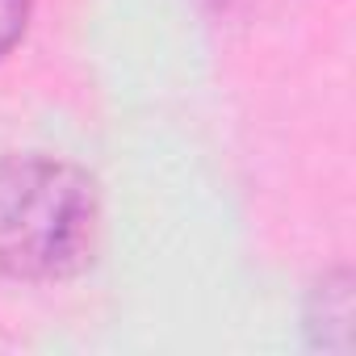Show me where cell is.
<instances>
[{
  "mask_svg": "<svg viewBox=\"0 0 356 356\" xmlns=\"http://www.w3.org/2000/svg\"><path fill=\"white\" fill-rule=\"evenodd\" d=\"M101 202L92 176L59 155L0 159V273L67 281L92 264Z\"/></svg>",
  "mask_w": 356,
  "mask_h": 356,
  "instance_id": "cell-1",
  "label": "cell"
},
{
  "mask_svg": "<svg viewBox=\"0 0 356 356\" xmlns=\"http://www.w3.org/2000/svg\"><path fill=\"white\" fill-rule=\"evenodd\" d=\"M30 22V0H0V55H5Z\"/></svg>",
  "mask_w": 356,
  "mask_h": 356,
  "instance_id": "cell-2",
  "label": "cell"
}]
</instances>
